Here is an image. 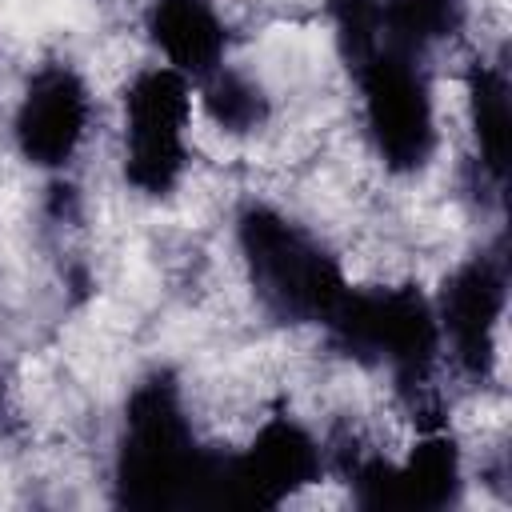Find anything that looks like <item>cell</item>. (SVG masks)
Wrapping results in <instances>:
<instances>
[{"instance_id": "obj_3", "label": "cell", "mask_w": 512, "mask_h": 512, "mask_svg": "<svg viewBox=\"0 0 512 512\" xmlns=\"http://www.w3.org/2000/svg\"><path fill=\"white\" fill-rule=\"evenodd\" d=\"M332 340L368 364H384L408 392L412 408L428 404V376L440 360V332L432 300L416 288H352L324 320Z\"/></svg>"}, {"instance_id": "obj_6", "label": "cell", "mask_w": 512, "mask_h": 512, "mask_svg": "<svg viewBox=\"0 0 512 512\" xmlns=\"http://www.w3.org/2000/svg\"><path fill=\"white\" fill-rule=\"evenodd\" d=\"M508 304V260L500 248L468 256L440 288L432 312L440 332V352L452 356V364L484 380L496 364V332Z\"/></svg>"}, {"instance_id": "obj_12", "label": "cell", "mask_w": 512, "mask_h": 512, "mask_svg": "<svg viewBox=\"0 0 512 512\" xmlns=\"http://www.w3.org/2000/svg\"><path fill=\"white\" fill-rule=\"evenodd\" d=\"M384 12V44L424 56L464 28L468 0H380Z\"/></svg>"}, {"instance_id": "obj_5", "label": "cell", "mask_w": 512, "mask_h": 512, "mask_svg": "<svg viewBox=\"0 0 512 512\" xmlns=\"http://www.w3.org/2000/svg\"><path fill=\"white\" fill-rule=\"evenodd\" d=\"M192 80L168 64L144 68L124 92V176L144 196H164L188 164Z\"/></svg>"}, {"instance_id": "obj_7", "label": "cell", "mask_w": 512, "mask_h": 512, "mask_svg": "<svg viewBox=\"0 0 512 512\" xmlns=\"http://www.w3.org/2000/svg\"><path fill=\"white\" fill-rule=\"evenodd\" d=\"M324 472V448L292 416H272L256 428L244 452L224 456L220 500L276 508L300 488L316 484Z\"/></svg>"}, {"instance_id": "obj_10", "label": "cell", "mask_w": 512, "mask_h": 512, "mask_svg": "<svg viewBox=\"0 0 512 512\" xmlns=\"http://www.w3.org/2000/svg\"><path fill=\"white\" fill-rule=\"evenodd\" d=\"M464 464L460 448L444 428H424L400 464H388L384 508H448L460 500Z\"/></svg>"}, {"instance_id": "obj_9", "label": "cell", "mask_w": 512, "mask_h": 512, "mask_svg": "<svg viewBox=\"0 0 512 512\" xmlns=\"http://www.w3.org/2000/svg\"><path fill=\"white\" fill-rule=\"evenodd\" d=\"M148 36L168 68L192 84L212 76L228 52V28L212 0H152Z\"/></svg>"}, {"instance_id": "obj_8", "label": "cell", "mask_w": 512, "mask_h": 512, "mask_svg": "<svg viewBox=\"0 0 512 512\" xmlns=\"http://www.w3.org/2000/svg\"><path fill=\"white\" fill-rule=\"evenodd\" d=\"M88 124H92L88 84L68 64H48L28 80L16 104L12 140L28 164L64 168L88 140Z\"/></svg>"}, {"instance_id": "obj_13", "label": "cell", "mask_w": 512, "mask_h": 512, "mask_svg": "<svg viewBox=\"0 0 512 512\" xmlns=\"http://www.w3.org/2000/svg\"><path fill=\"white\" fill-rule=\"evenodd\" d=\"M200 104L208 120L228 136H248L268 124V96L264 88L228 64H220L212 76L200 80Z\"/></svg>"}, {"instance_id": "obj_1", "label": "cell", "mask_w": 512, "mask_h": 512, "mask_svg": "<svg viewBox=\"0 0 512 512\" xmlns=\"http://www.w3.org/2000/svg\"><path fill=\"white\" fill-rule=\"evenodd\" d=\"M220 484L224 456H212L196 444L176 380L148 376L136 384L116 452L120 500L136 508H172L192 500H220Z\"/></svg>"}, {"instance_id": "obj_4", "label": "cell", "mask_w": 512, "mask_h": 512, "mask_svg": "<svg viewBox=\"0 0 512 512\" xmlns=\"http://www.w3.org/2000/svg\"><path fill=\"white\" fill-rule=\"evenodd\" d=\"M368 140L388 172H420L436 152V100L420 56L392 44L372 48L352 64Z\"/></svg>"}, {"instance_id": "obj_11", "label": "cell", "mask_w": 512, "mask_h": 512, "mask_svg": "<svg viewBox=\"0 0 512 512\" xmlns=\"http://www.w3.org/2000/svg\"><path fill=\"white\" fill-rule=\"evenodd\" d=\"M468 120H472L480 172L496 188H504L508 140H512V96H508V72L500 64L476 60V68L468 72Z\"/></svg>"}, {"instance_id": "obj_2", "label": "cell", "mask_w": 512, "mask_h": 512, "mask_svg": "<svg viewBox=\"0 0 512 512\" xmlns=\"http://www.w3.org/2000/svg\"><path fill=\"white\" fill-rule=\"evenodd\" d=\"M236 244L260 304L288 324H324L348 292L336 256L300 224L268 204H252L236 220Z\"/></svg>"}]
</instances>
